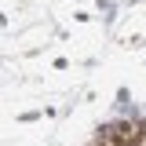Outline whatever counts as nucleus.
I'll use <instances>...</instances> for the list:
<instances>
[]
</instances>
